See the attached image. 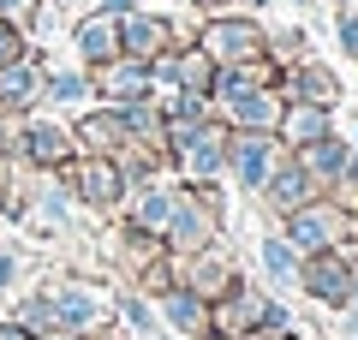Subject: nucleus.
<instances>
[{"instance_id":"f257e3e1","label":"nucleus","mask_w":358,"mask_h":340,"mask_svg":"<svg viewBox=\"0 0 358 340\" xmlns=\"http://www.w3.org/2000/svg\"><path fill=\"white\" fill-rule=\"evenodd\" d=\"M42 304H48V323L66 328V334H96L114 316V299L96 281H48L42 287Z\"/></svg>"},{"instance_id":"f03ea898","label":"nucleus","mask_w":358,"mask_h":340,"mask_svg":"<svg viewBox=\"0 0 358 340\" xmlns=\"http://www.w3.org/2000/svg\"><path fill=\"white\" fill-rule=\"evenodd\" d=\"M197 48L215 66H245V60H263L268 54V30L245 13H215V18L197 24Z\"/></svg>"},{"instance_id":"7ed1b4c3","label":"nucleus","mask_w":358,"mask_h":340,"mask_svg":"<svg viewBox=\"0 0 358 340\" xmlns=\"http://www.w3.org/2000/svg\"><path fill=\"white\" fill-rule=\"evenodd\" d=\"M346 239V209L341 203H299V209H287V245H293L299 257H317V251H341Z\"/></svg>"},{"instance_id":"20e7f679","label":"nucleus","mask_w":358,"mask_h":340,"mask_svg":"<svg viewBox=\"0 0 358 340\" xmlns=\"http://www.w3.org/2000/svg\"><path fill=\"white\" fill-rule=\"evenodd\" d=\"M60 179H66V191H72L78 203H90V209H114L131 191L114 155H72V162L60 167Z\"/></svg>"},{"instance_id":"39448f33","label":"nucleus","mask_w":358,"mask_h":340,"mask_svg":"<svg viewBox=\"0 0 358 340\" xmlns=\"http://www.w3.org/2000/svg\"><path fill=\"white\" fill-rule=\"evenodd\" d=\"M78 155V138L66 120L54 113H24V132H18V162H30L36 173H60L66 162Z\"/></svg>"},{"instance_id":"423d86ee","label":"nucleus","mask_w":358,"mask_h":340,"mask_svg":"<svg viewBox=\"0 0 358 340\" xmlns=\"http://www.w3.org/2000/svg\"><path fill=\"white\" fill-rule=\"evenodd\" d=\"M287 162V143L275 132H227V173L245 191H263V179Z\"/></svg>"},{"instance_id":"0eeeda50","label":"nucleus","mask_w":358,"mask_h":340,"mask_svg":"<svg viewBox=\"0 0 358 340\" xmlns=\"http://www.w3.org/2000/svg\"><path fill=\"white\" fill-rule=\"evenodd\" d=\"M179 48V30L167 13H155V6H131L126 18H120V54H131V60H155V54Z\"/></svg>"},{"instance_id":"6e6552de","label":"nucleus","mask_w":358,"mask_h":340,"mask_svg":"<svg viewBox=\"0 0 358 340\" xmlns=\"http://www.w3.org/2000/svg\"><path fill=\"white\" fill-rule=\"evenodd\" d=\"M90 84H96V101H108V108L155 96L150 90V60H131V54H114L108 66H90Z\"/></svg>"},{"instance_id":"1a4fd4ad","label":"nucleus","mask_w":358,"mask_h":340,"mask_svg":"<svg viewBox=\"0 0 358 340\" xmlns=\"http://www.w3.org/2000/svg\"><path fill=\"white\" fill-rule=\"evenodd\" d=\"M42 78H48V66L36 60V54H18V60L0 66V108L6 113H36L42 108Z\"/></svg>"},{"instance_id":"9d476101","label":"nucleus","mask_w":358,"mask_h":340,"mask_svg":"<svg viewBox=\"0 0 358 340\" xmlns=\"http://www.w3.org/2000/svg\"><path fill=\"white\" fill-rule=\"evenodd\" d=\"M72 138H78V155H120L126 150V120H120V108H84L78 113V126H72Z\"/></svg>"},{"instance_id":"9b49d317","label":"nucleus","mask_w":358,"mask_h":340,"mask_svg":"<svg viewBox=\"0 0 358 340\" xmlns=\"http://www.w3.org/2000/svg\"><path fill=\"white\" fill-rule=\"evenodd\" d=\"M299 287H305L310 299L341 304V311H346V292H352V269H346V257H341V251H317V257H305V269H299Z\"/></svg>"},{"instance_id":"f8f14e48","label":"nucleus","mask_w":358,"mask_h":340,"mask_svg":"<svg viewBox=\"0 0 358 340\" xmlns=\"http://www.w3.org/2000/svg\"><path fill=\"white\" fill-rule=\"evenodd\" d=\"M179 191H185V185H167V179H138V191H131V227L162 239L167 221H173V209H179Z\"/></svg>"},{"instance_id":"ddd939ff","label":"nucleus","mask_w":358,"mask_h":340,"mask_svg":"<svg viewBox=\"0 0 358 340\" xmlns=\"http://www.w3.org/2000/svg\"><path fill=\"white\" fill-rule=\"evenodd\" d=\"M72 54H78V66H108L120 54V18H108V13L72 18Z\"/></svg>"},{"instance_id":"4468645a","label":"nucleus","mask_w":358,"mask_h":340,"mask_svg":"<svg viewBox=\"0 0 358 340\" xmlns=\"http://www.w3.org/2000/svg\"><path fill=\"white\" fill-rule=\"evenodd\" d=\"M162 316H167V328H173V334H185V340L215 334V328H209V299H203V292H192L185 281H173V287L162 292Z\"/></svg>"},{"instance_id":"2eb2a0df","label":"nucleus","mask_w":358,"mask_h":340,"mask_svg":"<svg viewBox=\"0 0 358 340\" xmlns=\"http://www.w3.org/2000/svg\"><path fill=\"white\" fill-rule=\"evenodd\" d=\"M329 113H334V108H317V101H287L275 138H281L287 150H305V143H317V138H329V132H334Z\"/></svg>"},{"instance_id":"dca6fc26","label":"nucleus","mask_w":358,"mask_h":340,"mask_svg":"<svg viewBox=\"0 0 358 340\" xmlns=\"http://www.w3.org/2000/svg\"><path fill=\"white\" fill-rule=\"evenodd\" d=\"M281 96H287V101H317V108H334V101H341V78H334L329 66H317V60H299L293 72H287Z\"/></svg>"},{"instance_id":"f3484780","label":"nucleus","mask_w":358,"mask_h":340,"mask_svg":"<svg viewBox=\"0 0 358 340\" xmlns=\"http://www.w3.org/2000/svg\"><path fill=\"white\" fill-rule=\"evenodd\" d=\"M42 101H48V108H78V113H84L90 101H96L90 66H48V78H42Z\"/></svg>"},{"instance_id":"a211bd4d","label":"nucleus","mask_w":358,"mask_h":340,"mask_svg":"<svg viewBox=\"0 0 358 340\" xmlns=\"http://www.w3.org/2000/svg\"><path fill=\"white\" fill-rule=\"evenodd\" d=\"M263 197H268V209H275V215H287V209H299V203L317 197V179H310L299 162H281L275 173L263 179Z\"/></svg>"},{"instance_id":"6ab92c4d","label":"nucleus","mask_w":358,"mask_h":340,"mask_svg":"<svg viewBox=\"0 0 358 340\" xmlns=\"http://www.w3.org/2000/svg\"><path fill=\"white\" fill-rule=\"evenodd\" d=\"M185 287H192V292H203V299L215 304L221 292H227V287H239V281H233V263H227V257H221L215 245H203V251H192V275H185Z\"/></svg>"},{"instance_id":"aec40b11","label":"nucleus","mask_w":358,"mask_h":340,"mask_svg":"<svg viewBox=\"0 0 358 340\" xmlns=\"http://www.w3.org/2000/svg\"><path fill=\"white\" fill-rule=\"evenodd\" d=\"M293 162L305 167V173L317 179V191H322V185H334V179H341V167H346V143L329 132V138H317V143H305V150H293Z\"/></svg>"},{"instance_id":"412c9836","label":"nucleus","mask_w":358,"mask_h":340,"mask_svg":"<svg viewBox=\"0 0 358 340\" xmlns=\"http://www.w3.org/2000/svg\"><path fill=\"white\" fill-rule=\"evenodd\" d=\"M263 269H268V281H275V287H299L305 257L287 245V233H268V239H263Z\"/></svg>"},{"instance_id":"4be33fe9","label":"nucleus","mask_w":358,"mask_h":340,"mask_svg":"<svg viewBox=\"0 0 358 340\" xmlns=\"http://www.w3.org/2000/svg\"><path fill=\"white\" fill-rule=\"evenodd\" d=\"M30 48V42H24V30H18V24H6V18H0V66H6V60H18V54H24Z\"/></svg>"},{"instance_id":"5701e85b","label":"nucleus","mask_w":358,"mask_h":340,"mask_svg":"<svg viewBox=\"0 0 358 340\" xmlns=\"http://www.w3.org/2000/svg\"><path fill=\"white\" fill-rule=\"evenodd\" d=\"M0 18L18 30H30V18H36V0H0Z\"/></svg>"},{"instance_id":"b1692460","label":"nucleus","mask_w":358,"mask_h":340,"mask_svg":"<svg viewBox=\"0 0 358 340\" xmlns=\"http://www.w3.org/2000/svg\"><path fill=\"white\" fill-rule=\"evenodd\" d=\"M334 30H341V48L358 60V18H346V13H334Z\"/></svg>"},{"instance_id":"393cba45","label":"nucleus","mask_w":358,"mask_h":340,"mask_svg":"<svg viewBox=\"0 0 358 340\" xmlns=\"http://www.w3.org/2000/svg\"><path fill=\"white\" fill-rule=\"evenodd\" d=\"M18 281V251H6V245H0V292L13 287Z\"/></svg>"},{"instance_id":"a878e982","label":"nucleus","mask_w":358,"mask_h":340,"mask_svg":"<svg viewBox=\"0 0 358 340\" xmlns=\"http://www.w3.org/2000/svg\"><path fill=\"white\" fill-rule=\"evenodd\" d=\"M138 0H96V13H108V18H126Z\"/></svg>"},{"instance_id":"bb28decb","label":"nucleus","mask_w":358,"mask_h":340,"mask_svg":"<svg viewBox=\"0 0 358 340\" xmlns=\"http://www.w3.org/2000/svg\"><path fill=\"white\" fill-rule=\"evenodd\" d=\"M6 191H13V162L0 155V197H6Z\"/></svg>"},{"instance_id":"cd10ccee","label":"nucleus","mask_w":358,"mask_h":340,"mask_svg":"<svg viewBox=\"0 0 358 340\" xmlns=\"http://www.w3.org/2000/svg\"><path fill=\"white\" fill-rule=\"evenodd\" d=\"M239 6H251V13H275V6H287V0H239Z\"/></svg>"},{"instance_id":"c85d7f7f","label":"nucleus","mask_w":358,"mask_h":340,"mask_svg":"<svg viewBox=\"0 0 358 340\" xmlns=\"http://www.w3.org/2000/svg\"><path fill=\"white\" fill-rule=\"evenodd\" d=\"M36 340H90V334H66V328H48V334H36Z\"/></svg>"},{"instance_id":"c756f323","label":"nucleus","mask_w":358,"mask_h":340,"mask_svg":"<svg viewBox=\"0 0 358 340\" xmlns=\"http://www.w3.org/2000/svg\"><path fill=\"white\" fill-rule=\"evenodd\" d=\"M0 340H30L24 328H13V323H0Z\"/></svg>"},{"instance_id":"7c9ffc66","label":"nucleus","mask_w":358,"mask_h":340,"mask_svg":"<svg viewBox=\"0 0 358 340\" xmlns=\"http://www.w3.org/2000/svg\"><path fill=\"white\" fill-rule=\"evenodd\" d=\"M346 311H358V269H352V292H346Z\"/></svg>"},{"instance_id":"2f4dec72","label":"nucleus","mask_w":358,"mask_h":340,"mask_svg":"<svg viewBox=\"0 0 358 340\" xmlns=\"http://www.w3.org/2000/svg\"><path fill=\"white\" fill-rule=\"evenodd\" d=\"M143 340H173V334H167V328H162V323H155V328H150V334H143Z\"/></svg>"},{"instance_id":"473e14b6","label":"nucleus","mask_w":358,"mask_h":340,"mask_svg":"<svg viewBox=\"0 0 358 340\" xmlns=\"http://www.w3.org/2000/svg\"><path fill=\"white\" fill-rule=\"evenodd\" d=\"M341 13H346V18H358V0H341Z\"/></svg>"},{"instance_id":"72a5a7b5","label":"nucleus","mask_w":358,"mask_h":340,"mask_svg":"<svg viewBox=\"0 0 358 340\" xmlns=\"http://www.w3.org/2000/svg\"><path fill=\"white\" fill-rule=\"evenodd\" d=\"M268 340H287V334H268Z\"/></svg>"}]
</instances>
